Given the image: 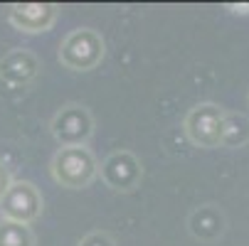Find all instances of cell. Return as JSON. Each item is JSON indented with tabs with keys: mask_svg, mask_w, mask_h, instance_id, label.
<instances>
[{
	"mask_svg": "<svg viewBox=\"0 0 249 246\" xmlns=\"http://www.w3.org/2000/svg\"><path fill=\"white\" fill-rule=\"evenodd\" d=\"M0 214L8 222L30 224L42 214V195L32 182L15 180L0 199Z\"/></svg>",
	"mask_w": 249,
	"mask_h": 246,
	"instance_id": "cell-5",
	"label": "cell"
},
{
	"mask_svg": "<svg viewBox=\"0 0 249 246\" xmlns=\"http://www.w3.org/2000/svg\"><path fill=\"white\" fill-rule=\"evenodd\" d=\"M141 178H143V167L141 160L128 153V150H116L101 163V180L111 190L119 192H131L138 187Z\"/></svg>",
	"mask_w": 249,
	"mask_h": 246,
	"instance_id": "cell-6",
	"label": "cell"
},
{
	"mask_svg": "<svg viewBox=\"0 0 249 246\" xmlns=\"http://www.w3.org/2000/svg\"><path fill=\"white\" fill-rule=\"evenodd\" d=\"M188 227H190L195 239H200V241H215L225 231V214L220 212L215 204H205V207L195 209V212L190 214Z\"/></svg>",
	"mask_w": 249,
	"mask_h": 246,
	"instance_id": "cell-9",
	"label": "cell"
},
{
	"mask_svg": "<svg viewBox=\"0 0 249 246\" xmlns=\"http://www.w3.org/2000/svg\"><path fill=\"white\" fill-rule=\"evenodd\" d=\"M104 40L96 30L79 27L69 32L59 45V62L72 72H89L104 59Z\"/></svg>",
	"mask_w": 249,
	"mask_h": 246,
	"instance_id": "cell-2",
	"label": "cell"
},
{
	"mask_svg": "<svg viewBox=\"0 0 249 246\" xmlns=\"http://www.w3.org/2000/svg\"><path fill=\"white\" fill-rule=\"evenodd\" d=\"M40 72V59L27 49H13L0 59V82L8 86H25Z\"/></svg>",
	"mask_w": 249,
	"mask_h": 246,
	"instance_id": "cell-8",
	"label": "cell"
},
{
	"mask_svg": "<svg viewBox=\"0 0 249 246\" xmlns=\"http://www.w3.org/2000/svg\"><path fill=\"white\" fill-rule=\"evenodd\" d=\"M0 246H35V234L27 224L18 222H0Z\"/></svg>",
	"mask_w": 249,
	"mask_h": 246,
	"instance_id": "cell-11",
	"label": "cell"
},
{
	"mask_svg": "<svg viewBox=\"0 0 249 246\" xmlns=\"http://www.w3.org/2000/svg\"><path fill=\"white\" fill-rule=\"evenodd\" d=\"M99 172V163L87 146L59 148L52 158V178L67 190L89 187Z\"/></svg>",
	"mask_w": 249,
	"mask_h": 246,
	"instance_id": "cell-1",
	"label": "cell"
},
{
	"mask_svg": "<svg viewBox=\"0 0 249 246\" xmlns=\"http://www.w3.org/2000/svg\"><path fill=\"white\" fill-rule=\"evenodd\" d=\"M227 111L217 103H197L185 116V133L200 148H222Z\"/></svg>",
	"mask_w": 249,
	"mask_h": 246,
	"instance_id": "cell-4",
	"label": "cell"
},
{
	"mask_svg": "<svg viewBox=\"0 0 249 246\" xmlns=\"http://www.w3.org/2000/svg\"><path fill=\"white\" fill-rule=\"evenodd\" d=\"M79 246H116V244L106 231H91L79 241Z\"/></svg>",
	"mask_w": 249,
	"mask_h": 246,
	"instance_id": "cell-12",
	"label": "cell"
},
{
	"mask_svg": "<svg viewBox=\"0 0 249 246\" xmlns=\"http://www.w3.org/2000/svg\"><path fill=\"white\" fill-rule=\"evenodd\" d=\"M249 140V118L242 114H230L225 118V133H222V148H242Z\"/></svg>",
	"mask_w": 249,
	"mask_h": 246,
	"instance_id": "cell-10",
	"label": "cell"
},
{
	"mask_svg": "<svg viewBox=\"0 0 249 246\" xmlns=\"http://www.w3.org/2000/svg\"><path fill=\"white\" fill-rule=\"evenodd\" d=\"M8 20L13 27L27 34L47 32L54 20H57V5H42V3H22V5H10Z\"/></svg>",
	"mask_w": 249,
	"mask_h": 246,
	"instance_id": "cell-7",
	"label": "cell"
},
{
	"mask_svg": "<svg viewBox=\"0 0 249 246\" xmlns=\"http://www.w3.org/2000/svg\"><path fill=\"white\" fill-rule=\"evenodd\" d=\"M13 182H15V180H13V175H10V167L0 160V199H3V195L10 190Z\"/></svg>",
	"mask_w": 249,
	"mask_h": 246,
	"instance_id": "cell-13",
	"label": "cell"
},
{
	"mask_svg": "<svg viewBox=\"0 0 249 246\" xmlns=\"http://www.w3.org/2000/svg\"><path fill=\"white\" fill-rule=\"evenodd\" d=\"M50 131L62 148L87 146L89 138L94 135V118L82 103H67L50 121Z\"/></svg>",
	"mask_w": 249,
	"mask_h": 246,
	"instance_id": "cell-3",
	"label": "cell"
}]
</instances>
